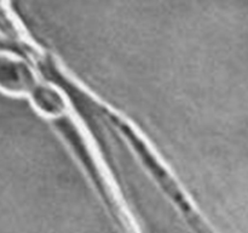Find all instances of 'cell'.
Segmentation results:
<instances>
[{"instance_id":"1","label":"cell","mask_w":248,"mask_h":233,"mask_svg":"<svg viewBox=\"0 0 248 233\" xmlns=\"http://www.w3.org/2000/svg\"><path fill=\"white\" fill-rule=\"evenodd\" d=\"M36 86L33 70L21 58L0 51V90L12 95L28 94Z\"/></svg>"}]
</instances>
